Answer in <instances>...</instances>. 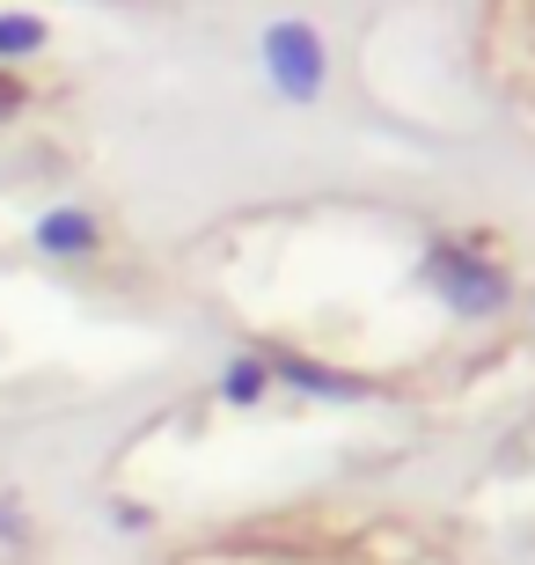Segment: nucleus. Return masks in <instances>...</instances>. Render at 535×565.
Segmentation results:
<instances>
[{"label":"nucleus","instance_id":"obj_1","mask_svg":"<svg viewBox=\"0 0 535 565\" xmlns=\"http://www.w3.org/2000/svg\"><path fill=\"white\" fill-rule=\"evenodd\" d=\"M265 60H271L279 96H293V104H309L315 88H323V44H315L309 22H279V30L265 38Z\"/></svg>","mask_w":535,"mask_h":565},{"label":"nucleus","instance_id":"obj_2","mask_svg":"<svg viewBox=\"0 0 535 565\" xmlns=\"http://www.w3.org/2000/svg\"><path fill=\"white\" fill-rule=\"evenodd\" d=\"M271 375L293 382V390H315V397H352V390H360L352 375H338L323 360H301V353H271Z\"/></svg>","mask_w":535,"mask_h":565},{"label":"nucleus","instance_id":"obj_3","mask_svg":"<svg viewBox=\"0 0 535 565\" xmlns=\"http://www.w3.org/2000/svg\"><path fill=\"white\" fill-rule=\"evenodd\" d=\"M44 250H96V221L88 213H44Z\"/></svg>","mask_w":535,"mask_h":565},{"label":"nucleus","instance_id":"obj_4","mask_svg":"<svg viewBox=\"0 0 535 565\" xmlns=\"http://www.w3.org/2000/svg\"><path fill=\"white\" fill-rule=\"evenodd\" d=\"M38 44H44V22H30V15L0 22V60H22V52H38Z\"/></svg>","mask_w":535,"mask_h":565},{"label":"nucleus","instance_id":"obj_5","mask_svg":"<svg viewBox=\"0 0 535 565\" xmlns=\"http://www.w3.org/2000/svg\"><path fill=\"white\" fill-rule=\"evenodd\" d=\"M221 390H227V397H257V390H265V367H227V375H221Z\"/></svg>","mask_w":535,"mask_h":565},{"label":"nucleus","instance_id":"obj_6","mask_svg":"<svg viewBox=\"0 0 535 565\" xmlns=\"http://www.w3.org/2000/svg\"><path fill=\"white\" fill-rule=\"evenodd\" d=\"M8 110H15V82H0V118H8Z\"/></svg>","mask_w":535,"mask_h":565}]
</instances>
